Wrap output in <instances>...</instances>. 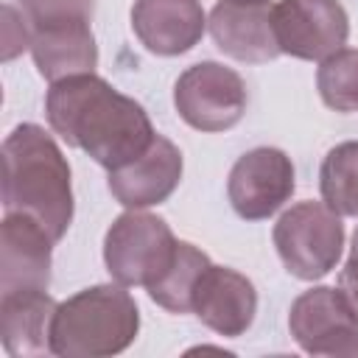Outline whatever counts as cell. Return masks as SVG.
<instances>
[{
    "label": "cell",
    "mask_w": 358,
    "mask_h": 358,
    "mask_svg": "<svg viewBox=\"0 0 358 358\" xmlns=\"http://www.w3.org/2000/svg\"><path fill=\"white\" fill-rule=\"evenodd\" d=\"M45 117L53 134L106 171L134 162L157 137L143 103L95 73L53 81L45 95Z\"/></svg>",
    "instance_id": "1"
},
{
    "label": "cell",
    "mask_w": 358,
    "mask_h": 358,
    "mask_svg": "<svg viewBox=\"0 0 358 358\" xmlns=\"http://www.w3.org/2000/svg\"><path fill=\"white\" fill-rule=\"evenodd\" d=\"M3 210L39 221L59 243L76 213L70 165L53 134L20 123L3 140Z\"/></svg>",
    "instance_id": "2"
},
{
    "label": "cell",
    "mask_w": 358,
    "mask_h": 358,
    "mask_svg": "<svg viewBox=\"0 0 358 358\" xmlns=\"http://www.w3.org/2000/svg\"><path fill=\"white\" fill-rule=\"evenodd\" d=\"M140 310L120 282L81 288L56 305L50 352L59 358H109L134 344Z\"/></svg>",
    "instance_id": "3"
},
{
    "label": "cell",
    "mask_w": 358,
    "mask_h": 358,
    "mask_svg": "<svg viewBox=\"0 0 358 358\" xmlns=\"http://www.w3.org/2000/svg\"><path fill=\"white\" fill-rule=\"evenodd\" d=\"M274 249L288 274L313 282L327 277L344 252V224L324 201L291 204L271 229Z\"/></svg>",
    "instance_id": "4"
},
{
    "label": "cell",
    "mask_w": 358,
    "mask_h": 358,
    "mask_svg": "<svg viewBox=\"0 0 358 358\" xmlns=\"http://www.w3.org/2000/svg\"><path fill=\"white\" fill-rule=\"evenodd\" d=\"M176 249L179 241L171 232L168 221L145 210L120 213L103 235L106 271L115 282L126 288L154 285L173 263Z\"/></svg>",
    "instance_id": "5"
},
{
    "label": "cell",
    "mask_w": 358,
    "mask_h": 358,
    "mask_svg": "<svg viewBox=\"0 0 358 358\" xmlns=\"http://www.w3.org/2000/svg\"><path fill=\"white\" fill-rule=\"evenodd\" d=\"M249 92L243 78L221 62L190 64L173 84V106L196 131H227L246 115Z\"/></svg>",
    "instance_id": "6"
},
{
    "label": "cell",
    "mask_w": 358,
    "mask_h": 358,
    "mask_svg": "<svg viewBox=\"0 0 358 358\" xmlns=\"http://www.w3.org/2000/svg\"><path fill=\"white\" fill-rule=\"evenodd\" d=\"M288 330L302 352L327 358H358V313L341 288L313 285L288 310Z\"/></svg>",
    "instance_id": "7"
},
{
    "label": "cell",
    "mask_w": 358,
    "mask_h": 358,
    "mask_svg": "<svg viewBox=\"0 0 358 358\" xmlns=\"http://www.w3.org/2000/svg\"><path fill=\"white\" fill-rule=\"evenodd\" d=\"M271 25L280 53L302 62L333 56L350 36V17L341 0H277Z\"/></svg>",
    "instance_id": "8"
},
{
    "label": "cell",
    "mask_w": 358,
    "mask_h": 358,
    "mask_svg": "<svg viewBox=\"0 0 358 358\" xmlns=\"http://www.w3.org/2000/svg\"><path fill=\"white\" fill-rule=\"evenodd\" d=\"M296 190V171L282 148L260 145L241 154L227 179V196L243 221L274 215Z\"/></svg>",
    "instance_id": "9"
},
{
    "label": "cell",
    "mask_w": 358,
    "mask_h": 358,
    "mask_svg": "<svg viewBox=\"0 0 358 358\" xmlns=\"http://www.w3.org/2000/svg\"><path fill=\"white\" fill-rule=\"evenodd\" d=\"M50 232L20 213H6L0 224V294L6 291H48L53 266Z\"/></svg>",
    "instance_id": "10"
},
{
    "label": "cell",
    "mask_w": 358,
    "mask_h": 358,
    "mask_svg": "<svg viewBox=\"0 0 358 358\" xmlns=\"http://www.w3.org/2000/svg\"><path fill=\"white\" fill-rule=\"evenodd\" d=\"M182 171H185L182 151L168 137L157 134L143 157H137L134 162L117 171H109L106 187L112 199L126 210H145L173 196V190L182 182Z\"/></svg>",
    "instance_id": "11"
},
{
    "label": "cell",
    "mask_w": 358,
    "mask_h": 358,
    "mask_svg": "<svg viewBox=\"0 0 358 358\" xmlns=\"http://www.w3.org/2000/svg\"><path fill=\"white\" fill-rule=\"evenodd\" d=\"M193 313L213 333L224 338H238L255 322L257 288L246 274L213 263L193 291Z\"/></svg>",
    "instance_id": "12"
},
{
    "label": "cell",
    "mask_w": 358,
    "mask_h": 358,
    "mask_svg": "<svg viewBox=\"0 0 358 358\" xmlns=\"http://www.w3.org/2000/svg\"><path fill=\"white\" fill-rule=\"evenodd\" d=\"M131 31L148 53L182 56L201 42L207 14L199 0H134Z\"/></svg>",
    "instance_id": "13"
},
{
    "label": "cell",
    "mask_w": 358,
    "mask_h": 358,
    "mask_svg": "<svg viewBox=\"0 0 358 358\" xmlns=\"http://www.w3.org/2000/svg\"><path fill=\"white\" fill-rule=\"evenodd\" d=\"M207 28L215 48L235 62L263 64L280 56L271 25V3L218 0L210 11Z\"/></svg>",
    "instance_id": "14"
},
{
    "label": "cell",
    "mask_w": 358,
    "mask_h": 358,
    "mask_svg": "<svg viewBox=\"0 0 358 358\" xmlns=\"http://www.w3.org/2000/svg\"><path fill=\"white\" fill-rule=\"evenodd\" d=\"M56 299L48 291H6L0 294V338L14 358L50 352V324Z\"/></svg>",
    "instance_id": "15"
},
{
    "label": "cell",
    "mask_w": 358,
    "mask_h": 358,
    "mask_svg": "<svg viewBox=\"0 0 358 358\" xmlns=\"http://www.w3.org/2000/svg\"><path fill=\"white\" fill-rule=\"evenodd\" d=\"M31 56L45 81H62L81 73H95L98 45L92 22H64L31 31Z\"/></svg>",
    "instance_id": "16"
},
{
    "label": "cell",
    "mask_w": 358,
    "mask_h": 358,
    "mask_svg": "<svg viewBox=\"0 0 358 358\" xmlns=\"http://www.w3.org/2000/svg\"><path fill=\"white\" fill-rule=\"evenodd\" d=\"M210 266L213 263H210L207 252H201L190 241H179V249H176L173 263L145 291H148L151 302H157L168 313H179V316L182 313H193V291H196L201 274Z\"/></svg>",
    "instance_id": "17"
},
{
    "label": "cell",
    "mask_w": 358,
    "mask_h": 358,
    "mask_svg": "<svg viewBox=\"0 0 358 358\" xmlns=\"http://www.w3.org/2000/svg\"><path fill=\"white\" fill-rule=\"evenodd\" d=\"M322 201L341 218H358V140L333 145L319 168Z\"/></svg>",
    "instance_id": "18"
},
{
    "label": "cell",
    "mask_w": 358,
    "mask_h": 358,
    "mask_svg": "<svg viewBox=\"0 0 358 358\" xmlns=\"http://www.w3.org/2000/svg\"><path fill=\"white\" fill-rule=\"evenodd\" d=\"M316 90L327 109L358 112V48H341L319 62Z\"/></svg>",
    "instance_id": "19"
},
{
    "label": "cell",
    "mask_w": 358,
    "mask_h": 358,
    "mask_svg": "<svg viewBox=\"0 0 358 358\" xmlns=\"http://www.w3.org/2000/svg\"><path fill=\"white\" fill-rule=\"evenodd\" d=\"M31 31L64 22H92L95 0H17Z\"/></svg>",
    "instance_id": "20"
},
{
    "label": "cell",
    "mask_w": 358,
    "mask_h": 358,
    "mask_svg": "<svg viewBox=\"0 0 358 358\" xmlns=\"http://www.w3.org/2000/svg\"><path fill=\"white\" fill-rule=\"evenodd\" d=\"M3 62H11L17 53L31 48V28L22 11H17L11 3L3 6Z\"/></svg>",
    "instance_id": "21"
},
{
    "label": "cell",
    "mask_w": 358,
    "mask_h": 358,
    "mask_svg": "<svg viewBox=\"0 0 358 358\" xmlns=\"http://www.w3.org/2000/svg\"><path fill=\"white\" fill-rule=\"evenodd\" d=\"M338 288L344 291L347 302L352 305V310L358 313V229L352 232V243H350V255L347 263L338 274Z\"/></svg>",
    "instance_id": "22"
},
{
    "label": "cell",
    "mask_w": 358,
    "mask_h": 358,
    "mask_svg": "<svg viewBox=\"0 0 358 358\" xmlns=\"http://www.w3.org/2000/svg\"><path fill=\"white\" fill-rule=\"evenodd\" d=\"M232 3H268V0H232Z\"/></svg>",
    "instance_id": "23"
}]
</instances>
